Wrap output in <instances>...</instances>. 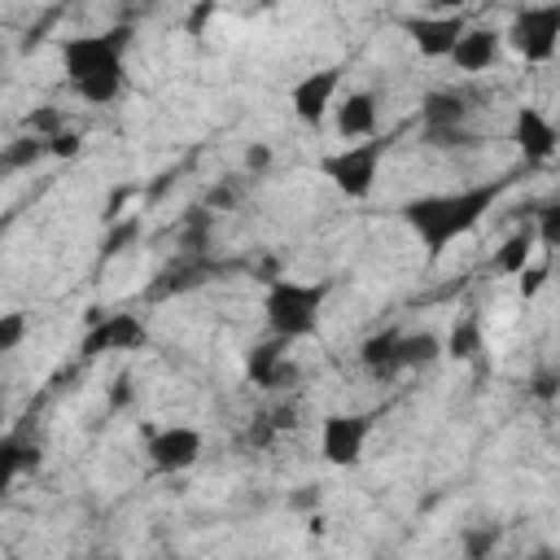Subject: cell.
<instances>
[{
    "label": "cell",
    "mask_w": 560,
    "mask_h": 560,
    "mask_svg": "<svg viewBox=\"0 0 560 560\" xmlns=\"http://www.w3.org/2000/svg\"><path fill=\"white\" fill-rule=\"evenodd\" d=\"M201 429L192 424H162V429H144V455L158 472H188L201 459Z\"/></svg>",
    "instance_id": "52a82bcc"
},
{
    "label": "cell",
    "mask_w": 560,
    "mask_h": 560,
    "mask_svg": "<svg viewBox=\"0 0 560 560\" xmlns=\"http://www.w3.org/2000/svg\"><path fill=\"white\" fill-rule=\"evenodd\" d=\"M503 31L499 26H481V22H468L464 26V35H459V44H455V52L446 57L459 74H486V70H494L499 66V57H503Z\"/></svg>",
    "instance_id": "8fae6325"
},
{
    "label": "cell",
    "mask_w": 560,
    "mask_h": 560,
    "mask_svg": "<svg viewBox=\"0 0 560 560\" xmlns=\"http://www.w3.org/2000/svg\"><path fill=\"white\" fill-rule=\"evenodd\" d=\"M376 118H381V105H376V92H368V88H354L332 105V127L341 140L376 136Z\"/></svg>",
    "instance_id": "5bb4252c"
},
{
    "label": "cell",
    "mask_w": 560,
    "mask_h": 560,
    "mask_svg": "<svg viewBox=\"0 0 560 560\" xmlns=\"http://www.w3.org/2000/svg\"><path fill=\"white\" fill-rule=\"evenodd\" d=\"M293 416H298V407H293V402H284V407H276V411H271V420H276V424H280V433H284V429H293V424H298V420H293Z\"/></svg>",
    "instance_id": "74e56055"
},
{
    "label": "cell",
    "mask_w": 560,
    "mask_h": 560,
    "mask_svg": "<svg viewBox=\"0 0 560 560\" xmlns=\"http://www.w3.org/2000/svg\"><path fill=\"white\" fill-rule=\"evenodd\" d=\"M512 140L525 153V162H547L556 153V144H560V131H556V122L538 105H516V114H512Z\"/></svg>",
    "instance_id": "4fadbf2b"
},
{
    "label": "cell",
    "mask_w": 560,
    "mask_h": 560,
    "mask_svg": "<svg viewBox=\"0 0 560 560\" xmlns=\"http://www.w3.org/2000/svg\"><path fill=\"white\" fill-rule=\"evenodd\" d=\"M52 158V144L48 136H35V131H22L13 140H4V153H0V171L4 175H18V171H31L35 162Z\"/></svg>",
    "instance_id": "ac0fdd59"
},
{
    "label": "cell",
    "mask_w": 560,
    "mask_h": 560,
    "mask_svg": "<svg viewBox=\"0 0 560 560\" xmlns=\"http://www.w3.org/2000/svg\"><path fill=\"white\" fill-rule=\"evenodd\" d=\"M337 92H341V66H324V70H311L293 83L289 92V105H293V118L302 127H324L328 109L337 105Z\"/></svg>",
    "instance_id": "9c48e42d"
},
{
    "label": "cell",
    "mask_w": 560,
    "mask_h": 560,
    "mask_svg": "<svg viewBox=\"0 0 560 560\" xmlns=\"http://www.w3.org/2000/svg\"><path fill=\"white\" fill-rule=\"evenodd\" d=\"M372 438V416L359 411H332L319 420V455L332 468H354L363 459V446Z\"/></svg>",
    "instance_id": "8992f818"
},
{
    "label": "cell",
    "mask_w": 560,
    "mask_h": 560,
    "mask_svg": "<svg viewBox=\"0 0 560 560\" xmlns=\"http://www.w3.org/2000/svg\"><path fill=\"white\" fill-rule=\"evenodd\" d=\"M424 136V144L429 149H468V144H477V136L468 131V127H446V131H420Z\"/></svg>",
    "instance_id": "83f0119b"
},
{
    "label": "cell",
    "mask_w": 560,
    "mask_h": 560,
    "mask_svg": "<svg viewBox=\"0 0 560 560\" xmlns=\"http://www.w3.org/2000/svg\"><path fill=\"white\" fill-rule=\"evenodd\" d=\"M293 508H319V486H298V494H289Z\"/></svg>",
    "instance_id": "8d00e7d4"
},
{
    "label": "cell",
    "mask_w": 560,
    "mask_h": 560,
    "mask_svg": "<svg viewBox=\"0 0 560 560\" xmlns=\"http://www.w3.org/2000/svg\"><path fill=\"white\" fill-rule=\"evenodd\" d=\"M144 346H149V328H144V319L131 315V311L92 315V328L83 332V359L118 354V350H144Z\"/></svg>",
    "instance_id": "ba28073f"
},
{
    "label": "cell",
    "mask_w": 560,
    "mask_h": 560,
    "mask_svg": "<svg viewBox=\"0 0 560 560\" xmlns=\"http://www.w3.org/2000/svg\"><path fill=\"white\" fill-rule=\"evenodd\" d=\"M442 354H446V341H442L438 332H429V328H420V332H402V341H398L402 372H411V368H429V363H438Z\"/></svg>",
    "instance_id": "d6986e66"
},
{
    "label": "cell",
    "mask_w": 560,
    "mask_h": 560,
    "mask_svg": "<svg viewBox=\"0 0 560 560\" xmlns=\"http://www.w3.org/2000/svg\"><path fill=\"white\" fill-rule=\"evenodd\" d=\"M22 131L57 136V131H66V109H61V105H35V109L22 114Z\"/></svg>",
    "instance_id": "603a6c76"
},
{
    "label": "cell",
    "mask_w": 560,
    "mask_h": 560,
    "mask_svg": "<svg viewBox=\"0 0 560 560\" xmlns=\"http://www.w3.org/2000/svg\"><path fill=\"white\" fill-rule=\"evenodd\" d=\"M464 4H468V0H429V9H433V13H459Z\"/></svg>",
    "instance_id": "f35d334b"
},
{
    "label": "cell",
    "mask_w": 560,
    "mask_h": 560,
    "mask_svg": "<svg viewBox=\"0 0 560 560\" xmlns=\"http://www.w3.org/2000/svg\"><path fill=\"white\" fill-rule=\"evenodd\" d=\"M26 337V315L22 311H9L0 319V350H18V341Z\"/></svg>",
    "instance_id": "f546056e"
},
{
    "label": "cell",
    "mask_w": 560,
    "mask_h": 560,
    "mask_svg": "<svg viewBox=\"0 0 560 560\" xmlns=\"http://www.w3.org/2000/svg\"><path fill=\"white\" fill-rule=\"evenodd\" d=\"M389 153V136H368V140H346V149L328 153L319 162V171L328 175V184L350 197V201H368L381 175V162Z\"/></svg>",
    "instance_id": "277c9868"
},
{
    "label": "cell",
    "mask_w": 560,
    "mask_h": 560,
    "mask_svg": "<svg viewBox=\"0 0 560 560\" xmlns=\"http://www.w3.org/2000/svg\"><path fill=\"white\" fill-rule=\"evenodd\" d=\"M0 455H4V477H9V481H13L18 472H26V468L39 464V446H22L18 438H4Z\"/></svg>",
    "instance_id": "d4e9b609"
},
{
    "label": "cell",
    "mask_w": 560,
    "mask_h": 560,
    "mask_svg": "<svg viewBox=\"0 0 560 560\" xmlns=\"http://www.w3.org/2000/svg\"><path fill=\"white\" fill-rule=\"evenodd\" d=\"M162 284H153V293H184V289H197L201 280H206V262H201V254H184L175 267H166L162 276H158Z\"/></svg>",
    "instance_id": "ffe728a7"
},
{
    "label": "cell",
    "mask_w": 560,
    "mask_h": 560,
    "mask_svg": "<svg viewBox=\"0 0 560 560\" xmlns=\"http://www.w3.org/2000/svg\"><path fill=\"white\" fill-rule=\"evenodd\" d=\"M464 26H468V18H464V13H424V18H402V31H407V39L416 44V52H420V57H433V61H442V57H451V52H455V44H459Z\"/></svg>",
    "instance_id": "30bf717a"
},
{
    "label": "cell",
    "mask_w": 560,
    "mask_h": 560,
    "mask_svg": "<svg viewBox=\"0 0 560 560\" xmlns=\"http://www.w3.org/2000/svg\"><path fill=\"white\" fill-rule=\"evenodd\" d=\"M276 438H280V424L271 420V411H258V416L249 420V429H245V446H254V451L271 446Z\"/></svg>",
    "instance_id": "4316f807"
},
{
    "label": "cell",
    "mask_w": 560,
    "mask_h": 560,
    "mask_svg": "<svg viewBox=\"0 0 560 560\" xmlns=\"http://www.w3.org/2000/svg\"><path fill=\"white\" fill-rule=\"evenodd\" d=\"M516 280H521V298H534V293L547 284V262H529Z\"/></svg>",
    "instance_id": "836d02e7"
},
{
    "label": "cell",
    "mask_w": 560,
    "mask_h": 560,
    "mask_svg": "<svg viewBox=\"0 0 560 560\" xmlns=\"http://www.w3.org/2000/svg\"><path fill=\"white\" fill-rule=\"evenodd\" d=\"M468 114L472 105L451 92V88H433L424 101H420V131H446V127H468Z\"/></svg>",
    "instance_id": "9a60e30c"
},
{
    "label": "cell",
    "mask_w": 560,
    "mask_h": 560,
    "mask_svg": "<svg viewBox=\"0 0 560 560\" xmlns=\"http://www.w3.org/2000/svg\"><path fill=\"white\" fill-rule=\"evenodd\" d=\"M398 341H402V328H381V332L363 337V346H359V363H363L376 381H394V376L402 372Z\"/></svg>",
    "instance_id": "2e32d148"
},
{
    "label": "cell",
    "mask_w": 560,
    "mask_h": 560,
    "mask_svg": "<svg viewBox=\"0 0 560 560\" xmlns=\"http://www.w3.org/2000/svg\"><path fill=\"white\" fill-rule=\"evenodd\" d=\"M136 232H140V223H136V219H127V223H118V228H114V232L105 236V258H114V254H122V249H127V241H131Z\"/></svg>",
    "instance_id": "1f68e13d"
},
{
    "label": "cell",
    "mask_w": 560,
    "mask_h": 560,
    "mask_svg": "<svg viewBox=\"0 0 560 560\" xmlns=\"http://www.w3.org/2000/svg\"><path fill=\"white\" fill-rule=\"evenodd\" d=\"M271 171V149L267 144H245V175H267Z\"/></svg>",
    "instance_id": "d6a6232c"
},
{
    "label": "cell",
    "mask_w": 560,
    "mask_h": 560,
    "mask_svg": "<svg viewBox=\"0 0 560 560\" xmlns=\"http://www.w3.org/2000/svg\"><path fill=\"white\" fill-rule=\"evenodd\" d=\"M499 538H503V525H468L459 534V547H464V556L481 560V556H490L499 547Z\"/></svg>",
    "instance_id": "cb8c5ba5"
},
{
    "label": "cell",
    "mask_w": 560,
    "mask_h": 560,
    "mask_svg": "<svg viewBox=\"0 0 560 560\" xmlns=\"http://www.w3.org/2000/svg\"><path fill=\"white\" fill-rule=\"evenodd\" d=\"M131 398H136V389H131V376L122 372V376L114 381V389H109V398H105V407H109V411H122V407H127Z\"/></svg>",
    "instance_id": "e575fe53"
},
{
    "label": "cell",
    "mask_w": 560,
    "mask_h": 560,
    "mask_svg": "<svg viewBox=\"0 0 560 560\" xmlns=\"http://www.w3.org/2000/svg\"><path fill=\"white\" fill-rule=\"evenodd\" d=\"M508 192V179H486V184H468L455 192H424V197H407L398 206L402 223L416 232V241L424 245V254L438 262L459 236H468Z\"/></svg>",
    "instance_id": "6da1fadb"
},
{
    "label": "cell",
    "mask_w": 560,
    "mask_h": 560,
    "mask_svg": "<svg viewBox=\"0 0 560 560\" xmlns=\"http://www.w3.org/2000/svg\"><path fill=\"white\" fill-rule=\"evenodd\" d=\"M210 223H214V210H210V206L188 210V219H184V228H179L184 254H201V249L210 245Z\"/></svg>",
    "instance_id": "7402d4cb"
},
{
    "label": "cell",
    "mask_w": 560,
    "mask_h": 560,
    "mask_svg": "<svg viewBox=\"0 0 560 560\" xmlns=\"http://www.w3.org/2000/svg\"><path fill=\"white\" fill-rule=\"evenodd\" d=\"M534 249H538V232H534V223L512 228V232L503 236V245L494 249L490 267H494V271H503V276H521V271L534 262Z\"/></svg>",
    "instance_id": "e0dca14e"
},
{
    "label": "cell",
    "mask_w": 560,
    "mask_h": 560,
    "mask_svg": "<svg viewBox=\"0 0 560 560\" xmlns=\"http://www.w3.org/2000/svg\"><path fill=\"white\" fill-rule=\"evenodd\" d=\"M332 293L328 280L311 284V280H289V276H271L267 289H262V319H267V332H280L289 341H302L319 328V311H324V298Z\"/></svg>",
    "instance_id": "7a4b0ae2"
},
{
    "label": "cell",
    "mask_w": 560,
    "mask_h": 560,
    "mask_svg": "<svg viewBox=\"0 0 560 560\" xmlns=\"http://www.w3.org/2000/svg\"><path fill=\"white\" fill-rule=\"evenodd\" d=\"M534 232H538V245H542V249H560V197L538 210Z\"/></svg>",
    "instance_id": "484cf974"
},
{
    "label": "cell",
    "mask_w": 560,
    "mask_h": 560,
    "mask_svg": "<svg viewBox=\"0 0 560 560\" xmlns=\"http://www.w3.org/2000/svg\"><path fill=\"white\" fill-rule=\"evenodd\" d=\"M131 35H136V26L131 22H118V26L96 31V35H70V39H61L66 79L70 83H83V79H96V74H127L122 70V57L131 48Z\"/></svg>",
    "instance_id": "3957f363"
},
{
    "label": "cell",
    "mask_w": 560,
    "mask_h": 560,
    "mask_svg": "<svg viewBox=\"0 0 560 560\" xmlns=\"http://www.w3.org/2000/svg\"><path fill=\"white\" fill-rule=\"evenodd\" d=\"M446 354L459 359V363L477 359L481 354V324L477 319H455V328L446 332Z\"/></svg>",
    "instance_id": "44dd1931"
},
{
    "label": "cell",
    "mask_w": 560,
    "mask_h": 560,
    "mask_svg": "<svg viewBox=\"0 0 560 560\" xmlns=\"http://www.w3.org/2000/svg\"><path fill=\"white\" fill-rule=\"evenodd\" d=\"M289 337L280 332H267L249 354H245V376L258 385V389H280L284 381H293V363H289Z\"/></svg>",
    "instance_id": "7c38bea8"
},
{
    "label": "cell",
    "mask_w": 560,
    "mask_h": 560,
    "mask_svg": "<svg viewBox=\"0 0 560 560\" xmlns=\"http://www.w3.org/2000/svg\"><path fill=\"white\" fill-rule=\"evenodd\" d=\"M508 48L529 61V66H542L556 57L560 48V0H542V4H521L503 31Z\"/></svg>",
    "instance_id": "5b68a950"
},
{
    "label": "cell",
    "mask_w": 560,
    "mask_h": 560,
    "mask_svg": "<svg viewBox=\"0 0 560 560\" xmlns=\"http://www.w3.org/2000/svg\"><path fill=\"white\" fill-rule=\"evenodd\" d=\"M232 201H236V184H219V188L206 197V206H210V210H219V206H232Z\"/></svg>",
    "instance_id": "d590c367"
},
{
    "label": "cell",
    "mask_w": 560,
    "mask_h": 560,
    "mask_svg": "<svg viewBox=\"0 0 560 560\" xmlns=\"http://www.w3.org/2000/svg\"><path fill=\"white\" fill-rule=\"evenodd\" d=\"M188 4H192V9H188V18H184V31L197 39V35L206 31V22L219 13V0H188Z\"/></svg>",
    "instance_id": "f1b7e54d"
},
{
    "label": "cell",
    "mask_w": 560,
    "mask_h": 560,
    "mask_svg": "<svg viewBox=\"0 0 560 560\" xmlns=\"http://www.w3.org/2000/svg\"><path fill=\"white\" fill-rule=\"evenodd\" d=\"M122 4H131V0H122Z\"/></svg>",
    "instance_id": "ab89813d"
},
{
    "label": "cell",
    "mask_w": 560,
    "mask_h": 560,
    "mask_svg": "<svg viewBox=\"0 0 560 560\" xmlns=\"http://www.w3.org/2000/svg\"><path fill=\"white\" fill-rule=\"evenodd\" d=\"M48 144H52V158H61V162L83 153V136H79V131H70V127H66V131H57V136H48Z\"/></svg>",
    "instance_id": "4dcf8cb0"
}]
</instances>
